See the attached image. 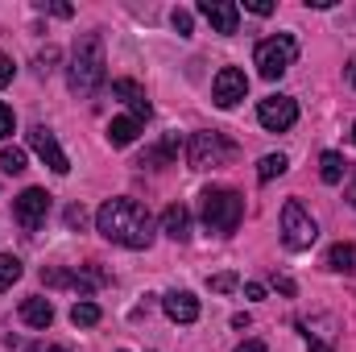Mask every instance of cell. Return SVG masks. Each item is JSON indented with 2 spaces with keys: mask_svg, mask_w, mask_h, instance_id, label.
Here are the masks:
<instances>
[{
  "mask_svg": "<svg viewBox=\"0 0 356 352\" xmlns=\"http://www.w3.org/2000/svg\"><path fill=\"white\" fill-rule=\"evenodd\" d=\"M137 133H141V120H133V116H116V120L108 125V145L124 150V145L137 141Z\"/></svg>",
  "mask_w": 356,
  "mask_h": 352,
  "instance_id": "cell-17",
  "label": "cell"
},
{
  "mask_svg": "<svg viewBox=\"0 0 356 352\" xmlns=\"http://www.w3.org/2000/svg\"><path fill=\"white\" fill-rule=\"evenodd\" d=\"M162 307H166V315H170L175 323H195V319H199V298H195L191 290H170V294L162 298Z\"/></svg>",
  "mask_w": 356,
  "mask_h": 352,
  "instance_id": "cell-14",
  "label": "cell"
},
{
  "mask_svg": "<svg viewBox=\"0 0 356 352\" xmlns=\"http://www.w3.org/2000/svg\"><path fill=\"white\" fill-rule=\"evenodd\" d=\"M211 290H216V294L236 290V273H216V278H211Z\"/></svg>",
  "mask_w": 356,
  "mask_h": 352,
  "instance_id": "cell-25",
  "label": "cell"
},
{
  "mask_svg": "<svg viewBox=\"0 0 356 352\" xmlns=\"http://www.w3.org/2000/svg\"><path fill=\"white\" fill-rule=\"evenodd\" d=\"M29 150H33V154H38L54 175H67V170H71V162H67V154H63L58 137H54L46 125H33V129H29Z\"/></svg>",
  "mask_w": 356,
  "mask_h": 352,
  "instance_id": "cell-9",
  "label": "cell"
},
{
  "mask_svg": "<svg viewBox=\"0 0 356 352\" xmlns=\"http://www.w3.org/2000/svg\"><path fill=\"white\" fill-rule=\"evenodd\" d=\"M315 237H319V228H315L311 211L298 199H286V207H282V245L290 253H302V249L315 245Z\"/></svg>",
  "mask_w": 356,
  "mask_h": 352,
  "instance_id": "cell-6",
  "label": "cell"
},
{
  "mask_svg": "<svg viewBox=\"0 0 356 352\" xmlns=\"http://www.w3.org/2000/svg\"><path fill=\"white\" fill-rule=\"evenodd\" d=\"M0 170H4V175H21V170H25V150L4 145V154H0Z\"/></svg>",
  "mask_w": 356,
  "mask_h": 352,
  "instance_id": "cell-23",
  "label": "cell"
},
{
  "mask_svg": "<svg viewBox=\"0 0 356 352\" xmlns=\"http://www.w3.org/2000/svg\"><path fill=\"white\" fill-rule=\"evenodd\" d=\"M162 232H166L170 241H186V237H191V211H186L182 203H170V207L162 211Z\"/></svg>",
  "mask_w": 356,
  "mask_h": 352,
  "instance_id": "cell-16",
  "label": "cell"
},
{
  "mask_svg": "<svg viewBox=\"0 0 356 352\" xmlns=\"http://www.w3.org/2000/svg\"><path fill=\"white\" fill-rule=\"evenodd\" d=\"M17 278H21V262H17L13 253H0V294H4Z\"/></svg>",
  "mask_w": 356,
  "mask_h": 352,
  "instance_id": "cell-22",
  "label": "cell"
},
{
  "mask_svg": "<svg viewBox=\"0 0 356 352\" xmlns=\"http://www.w3.org/2000/svg\"><path fill=\"white\" fill-rule=\"evenodd\" d=\"M112 95L133 108V120H149V99H145V88H141V83H133V79H112Z\"/></svg>",
  "mask_w": 356,
  "mask_h": 352,
  "instance_id": "cell-13",
  "label": "cell"
},
{
  "mask_svg": "<svg viewBox=\"0 0 356 352\" xmlns=\"http://www.w3.org/2000/svg\"><path fill=\"white\" fill-rule=\"evenodd\" d=\"M13 216H17V224H21L25 232H38V228L46 224V216H50V195H46L42 186L21 191V195L13 199Z\"/></svg>",
  "mask_w": 356,
  "mask_h": 352,
  "instance_id": "cell-7",
  "label": "cell"
},
{
  "mask_svg": "<svg viewBox=\"0 0 356 352\" xmlns=\"http://www.w3.org/2000/svg\"><path fill=\"white\" fill-rule=\"evenodd\" d=\"M348 83H353V88H356V58H353V63H348Z\"/></svg>",
  "mask_w": 356,
  "mask_h": 352,
  "instance_id": "cell-35",
  "label": "cell"
},
{
  "mask_svg": "<svg viewBox=\"0 0 356 352\" xmlns=\"http://www.w3.org/2000/svg\"><path fill=\"white\" fill-rule=\"evenodd\" d=\"M95 228L104 241L124 245V249H149V241H154V216L137 199H124V195L108 199L95 211Z\"/></svg>",
  "mask_w": 356,
  "mask_h": 352,
  "instance_id": "cell-1",
  "label": "cell"
},
{
  "mask_svg": "<svg viewBox=\"0 0 356 352\" xmlns=\"http://www.w3.org/2000/svg\"><path fill=\"white\" fill-rule=\"evenodd\" d=\"M21 319L29 323V328H38V332H46L50 323H54V307H50V298H25L21 303Z\"/></svg>",
  "mask_w": 356,
  "mask_h": 352,
  "instance_id": "cell-15",
  "label": "cell"
},
{
  "mask_svg": "<svg viewBox=\"0 0 356 352\" xmlns=\"http://www.w3.org/2000/svg\"><path fill=\"white\" fill-rule=\"evenodd\" d=\"M286 166H290V162H286L282 154H266V158L257 162V178H261V182H273L277 175H286Z\"/></svg>",
  "mask_w": 356,
  "mask_h": 352,
  "instance_id": "cell-20",
  "label": "cell"
},
{
  "mask_svg": "<svg viewBox=\"0 0 356 352\" xmlns=\"http://www.w3.org/2000/svg\"><path fill=\"white\" fill-rule=\"evenodd\" d=\"M170 21H175V29L182 33V38H191V25H195V21H191V13H186V8H175V17H170Z\"/></svg>",
  "mask_w": 356,
  "mask_h": 352,
  "instance_id": "cell-26",
  "label": "cell"
},
{
  "mask_svg": "<svg viewBox=\"0 0 356 352\" xmlns=\"http://www.w3.org/2000/svg\"><path fill=\"white\" fill-rule=\"evenodd\" d=\"M348 199H353V207H356V178H353V191H348Z\"/></svg>",
  "mask_w": 356,
  "mask_h": 352,
  "instance_id": "cell-36",
  "label": "cell"
},
{
  "mask_svg": "<svg viewBox=\"0 0 356 352\" xmlns=\"http://www.w3.org/2000/svg\"><path fill=\"white\" fill-rule=\"evenodd\" d=\"M245 294H249V298H266V286H261V282H249Z\"/></svg>",
  "mask_w": 356,
  "mask_h": 352,
  "instance_id": "cell-32",
  "label": "cell"
},
{
  "mask_svg": "<svg viewBox=\"0 0 356 352\" xmlns=\"http://www.w3.org/2000/svg\"><path fill=\"white\" fill-rule=\"evenodd\" d=\"M257 71H261V79H282L290 67H294V58H298V42L290 38V33H273L266 38L261 46H257Z\"/></svg>",
  "mask_w": 356,
  "mask_h": 352,
  "instance_id": "cell-5",
  "label": "cell"
},
{
  "mask_svg": "<svg viewBox=\"0 0 356 352\" xmlns=\"http://www.w3.org/2000/svg\"><path fill=\"white\" fill-rule=\"evenodd\" d=\"M83 220H88V211H83L79 203H75V207H67V224H71V228H83Z\"/></svg>",
  "mask_w": 356,
  "mask_h": 352,
  "instance_id": "cell-29",
  "label": "cell"
},
{
  "mask_svg": "<svg viewBox=\"0 0 356 352\" xmlns=\"http://www.w3.org/2000/svg\"><path fill=\"white\" fill-rule=\"evenodd\" d=\"M236 352H269V349L261 344V340H245V344H241Z\"/></svg>",
  "mask_w": 356,
  "mask_h": 352,
  "instance_id": "cell-33",
  "label": "cell"
},
{
  "mask_svg": "<svg viewBox=\"0 0 356 352\" xmlns=\"http://www.w3.org/2000/svg\"><path fill=\"white\" fill-rule=\"evenodd\" d=\"M54 58H58V50H42V54H38V71H42V75H46V71H54V67H50Z\"/></svg>",
  "mask_w": 356,
  "mask_h": 352,
  "instance_id": "cell-30",
  "label": "cell"
},
{
  "mask_svg": "<svg viewBox=\"0 0 356 352\" xmlns=\"http://www.w3.org/2000/svg\"><path fill=\"white\" fill-rule=\"evenodd\" d=\"M38 8H50V13H54V17H71V4H46V0H42V4H38Z\"/></svg>",
  "mask_w": 356,
  "mask_h": 352,
  "instance_id": "cell-31",
  "label": "cell"
},
{
  "mask_svg": "<svg viewBox=\"0 0 356 352\" xmlns=\"http://www.w3.org/2000/svg\"><path fill=\"white\" fill-rule=\"evenodd\" d=\"M13 129H17V116H13V108H8V104H0V141H4V137H13Z\"/></svg>",
  "mask_w": 356,
  "mask_h": 352,
  "instance_id": "cell-24",
  "label": "cell"
},
{
  "mask_svg": "<svg viewBox=\"0 0 356 352\" xmlns=\"http://www.w3.org/2000/svg\"><path fill=\"white\" fill-rule=\"evenodd\" d=\"M245 8H249L253 17H269V13H273V4H269V0H245Z\"/></svg>",
  "mask_w": 356,
  "mask_h": 352,
  "instance_id": "cell-28",
  "label": "cell"
},
{
  "mask_svg": "<svg viewBox=\"0 0 356 352\" xmlns=\"http://www.w3.org/2000/svg\"><path fill=\"white\" fill-rule=\"evenodd\" d=\"M71 323H75V328H95V323H99V307H95V303H75V307H71Z\"/></svg>",
  "mask_w": 356,
  "mask_h": 352,
  "instance_id": "cell-21",
  "label": "cell"
},
{
  "mask_svg": "<svg viewBox=\"0 0 356 352\" xmlns=\"http://www.w3.org/2000/svg\"><path fill=\"white\" fill-rule=\"evenodd\" d=\"M211 95H216L220 108H236V104L249 95V79H245V71H241V67H224V71L216 75V83H211Z\"/></svg>",
  "mask_w": 356,
  "mask_h": 352,
  "instance_id": "cell-10",
  "label": "cell"
},
{
  "mask_svg": "<svg viewBox=\"0 0 356 352\" xmlns=\"http://www.w3.org/2000/svg\"><path fill=\"white\" fill-rule=\"evenodd\" d=\"M245 220V195L232 186H207L203 191V224L211 232H236Z\"/></svg>",
  "mask_w": 356,
  "mask_h": 352,
  "instance_id": "cell-3",
  "label": "cell"
},
{
  "mask_svg": "<svg viewBox=\"0 0 356 352\" xmlns=\"http://www.w3.org/2000/svg\"><path fill=\"white\" fill-rule=\"evenodd\" d=\"M353 141H356V125H353Z\"/></svg>",
  "mask_w": 356,
  "mask_h": 352,
  "instance_id": "cell-37",
  "label": "cell"
},
{
  "mask_svg": "<svg viewBox=\"0 0 356 352\" xmlns=\"http://www.w3.org/2000/svg\"><path fill=\"white\" fill-rule=\"evenodd\" d=\"M25 352H67V349H58V344H29Z\"/></svg>",
  "mask_w": 356,
  "mask_h": 352,
  "instance_id": "cell-34",
  "label": "cell"
},
{
  "mask_svg": "<svg viewBox=\"0 0 356 352\" xmlns=\"http://www.w3.org/2000/svg\"><path fill=\"white\" fill-rule=\"evenodd\" d=\"M108 79V63H104V42L99 33H83L71 50V67H67V83L75 95H91L104 88Z\"/></svg>",
  "mask_w": 356,
  "mask_h": 352,
  "instance_id": "cell-2",
  "label": "cell"
},
{
  "mask_svg": "<svg viewBox=\"0 0 356 352\" xmlns=\"http://www.w3.org/2000/svg\"><path fill=\"white\" fill-rule=\"evenodd\" d=\"M42 282L46 286H67V290H79V294H91V286L99 282V273H83V269H42Z\"/></svg>",
  "mask_w": 356,
  "mask_h": 352,
  "instance_id": "cell-12",
  "label": "cell"
},
{
  "mask_svg": "<svg viewBox=\"0 0 356 352\" xmlns=\"http://www.w3.org/2000/svg\"><path fill=\"white\" fill-rule=\"evenodd\" d=\"M13 75H17L13 58H8V54H0V88H8V83H13Z\"/></svg>",
  "mask_w": 356,
  "mask_h": 352,
  "instance_id": "cell-27",
  "label": "cell"
},
{
  "mask_svg": "<svg viewBox=\"0 0 356 352\" xmlns=\"http://www.w3.org/2000/svg\"><path fill=\"white\" fill-rule=\"evenodd\" d=\"M327 269H336V273H356V245H348V241L332 245V249H327Z\"/></svg>",
  "mask_w": 356,
  "mask_h": 352,
  "instance_id": "cell-18",
  "label": "cell"
},
{
  "mask_svg": "<svg viewBox=\"0 0 356 352\" xmlns=\"http://www.w3.org/2000/svg\"><path fill=\"white\" fill-rule=\"evenodd\" d=\"M236 158V145L224 137V133H195L186 141V162L191 170H216V166H228Z\"/></svg>",
  "mask_w": 356,
  "mask_h": 352,
  "instance_id": "cell-4",
  "label": "cell"
},
{
  "mask_svg": "<svg viewBox=\"0 0 356 352\" xmlns=\"http://www.w3.org/2000/svg\"><path fill=\"white\" fill-rule=\"evenodd\" d=\"M199 13L211 21L216 33H236V25H241V4H232V0H199Z\"/></svg>",
  "mask_w": 356,
  "mask_h": 352,
  "instance_id": "cell-11",
  "label": "cell"
},
{
  "mask_svg": "<svg viewBox=\"0 0 356 352\" xmlns=\"http://www.w3.org/2000/svg\"><path fill=\"white\" fill-rule=\"evenodd\" d=\"M257 120H261V129H269V133H286L298 120V104L290 95H269V99L257 104Z\"/></svg>",
  "mask_w": 356,
  "mask_h": 352,
  "instance_id": "cell-8",
  "label": "cell"
},
{
  "mask_svg": "<svg viewBox=\"0 0 356 352\" xmlns=\"http://www.w3.org/2000/svg\"><path fill=\"white\" fill-rule=\"evenodd\" d=\"M344 170H348V162H344L340 154H323V158H319V175H323L327 186H336V182L344 178Z\"/></svg>",
  "mask_w": 356,
  "mask_h": 352,
  "instance_id": "cell-19",
  "label": "cell"
}]
</instances>
